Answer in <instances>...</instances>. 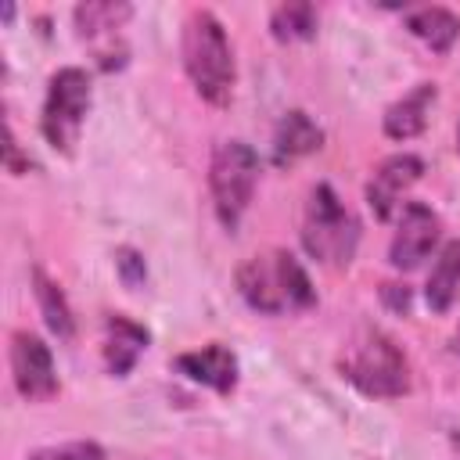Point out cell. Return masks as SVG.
Instances as JSON below:
<instances>
[{"label": "cell", "mask_w": 460, "mask_h": 460, "mask_svg": "<svg viewBox=\"0 0 460 460\" xmlns=\"http://www.w3.org/2000/svg\"><path fill=\"white\" fill-rule=\"evenodd\" d=\"M320 147H323V129L302 108H291V111L280 115V122L273 129V147H270L273 165H280V169L295 165L298 158H305V155H313Z\"/></svg>", "instance_id": "obj_12"}, {"label": "cell", "mask_w": 460, "mask_h": 460, "mask_svg": "<svg viewBox=\"0 0 460 460\" xmlns=\"http://www.w3.org/2000/svg\"><path fill=\"white\" fill-rule=\"evenodd\" d=\"M25 460H104V449L97 442H61V446L32 449Z\"/></svg>", "instance_id": "obj_19"}, {"label": "cell", "mask_w": 460, "mask_h": 460, "mask_svg": "<svg viewBox=\"0 0 460 460\" xmlns=\"http://www.w3.org/2000/svg\"><path fill=\"white\" fill-rule=\"evenodd\" d=\"M32 291H36V302H40V313L47 320V327L68 341L75 334V320H72V305L65 298V291L58 288V280H50L43 270H32Z\"/></svg>", "instance_id": "obj_17"}, {"label": "cell", "mask_w": 460, "mask_h": 460, "mask_svg": "<svg viewBox=\"0 0 460 460\" xmlns=\"http://www.w3.org/2000/svg\"><path fill=\"white\" fill-rule=\"evenodd\" d=\"M151 341V331L137 320H129L126 313H111L104 320V341H101V356H104V367L111 377H126L137 359L144 356Z\"/></svg>", "instance_id": "obj_11"}, {"label": "cell", "mask_w": 460, "mask_h": 460, "mask_svg": "<svg viewBox=\"0 0 460 460\" xmlns=\"http://www.w3.org/2000/svg\"><path fill=\"white\" fill-rule=\"evenodd\" d=\"M129 14H133L129 4H79L72 18H75L79 36L90 40L93 47H101V40H108L115 50H126V47L119 43V29H122V22H126Z\"/></svg>", "instance_id": "obj_15"}, {"label": "cell", "mask_w": 460, "mask_h": 460, "mask_svg": "<svg viewBox=\"0 0 460 460\" xmlns=\"http://www.w3.org/2000/svg\"><path fill=\"white\" fill-rule=\"evenodd\" d=\"M456 295H460V237H453L438 248V259L424 284V302L431 313H449Z\"/></svg>", "instance_id": "obj_14"}, {"label": "cell", "mask_w": 460, "mask_h": 460, "mask_svg": "<svg viewBox=\"0 0 460 460\" xmlns=\"http://www.w3.org/2000/svg\"><path fill=\"white\" fill-rule=\"evenodd\" d=\"M86 111H90V75H86V68H75V65L58 68L50 75L47 97H43V115H40L43 140L61 155H72V147L79 140V129L86 122Z\"/></svg>", "instance_id": "obj_6"}, {"label": "cell", "mask_w": 460, "mask_h": 460, "mask_svg": "<svg viewBox=\"0 0 460 460\" xmlns=\"http://www.w3.org/2000/svg\"><path fill=\"white\" fill-rule=\"evenodd\" d=\"M381 298H385L395 313H406V309H410V288H406V284H385V288H381Z\"/></svg>", "instance_id": "obj_21"}, {"label": "cell", "mask_w": 460, "mask_h": 460, "mask_svg": "<svg viewBox=\"0 0 460 460\" xmlns=\"http://www.w3.org/2000/svg\"><path fill=\"white\" fill-rule=\"evenodd\" d=\"M359 244V219L352 216V208H345V201L334 194L331 183H316L309 190L305 201V216H302V248L323 262V266H349Z\"/></svg>", "instance_id": "obj_4"}, {"label": "cell", "mask_w": 460, "mask_h": 460, "mask_svg": "<svg viewBox=\"0 0 460 460\" xmlns=\"http://www.w3.org/2000/svg\"><path fill=\"white\" fill-rule=\"evenodd\" d=\"M237 291L255 313H266V316L302 313V309L316 305L309 273L284 248H270V252L244 259L237 266Z\"/></svg>", "instance_id": "obj_1"}, {"label": "cell", "mask_w": 460, "mask_h": 460, "mask_svg": "<svg viewBox=\"0 0 460 460\" xmlns=\"http://www.w3.org/2000/svg\"><path fill=\"white\" fill-rule=\"evenodd\" d=\"M456 155H460V129H456Z\"/></svg>", "instance_id": "obj_23"}, {"label": "cell", "mask_w": 460, "mask_h": 460, "mask_svg": "<svg viewBox=\"0 0 460 460\" xmlns=\"http://www.w3.org/2000/svg\"><path fill=\"white\" fill-rule=\"evenodd\" d=\"M115 266H119V277H122L126 288H140L144 277H147V266H144L140 252H133V248H119L115 252Z\"/></svg>", "instance_id": "obj_20"}, {"label": "cell", "mask_w": 460, "mask_h": 460, "mask_svg": "<svg viewBox=\"0 0 460 460\" xmlns=\"http://www.w3.org/2000/svg\"><path fill=\"white\" fill-rule=\"evenodd\" d=\"M341 377L370 399H399L410 392V363L402 349L377 327H363L338 359Z\"/></svg>", "instance_id": "obj_3"}, {"label": "cell", "mask_w": 460, "mask_h": 460, "mask_svg": "<svg viewBox=\"0 0 460 460\" xmlns=\"http://www.w3.org/2000/svg\"><path fill=\"white\" fill-rule=\"evenodd\" d=\"M420 176H424V162H420L417 155H410V151L388 155V158L374 169V176H370V183H367V205L374 208V216H377V219H392V212L402 208L399 198H402Z\"/></svg>", "instance_id": "obj_9"}, {"label": "cell", "mask_w": 460, "mask_h": 460, "mask_svg": "<svg viewBox=\"0 0 460 460\" xmlns=\"http://www.w3.org/2000/svg\"><path fill=\"white\" fill-rule=\"evenodd\" d=\"M180 54H183V72H187V79L201 101L226 104L234 97L237 65H234L226 29L212 11L194 7L187 14L183 36H180Z\"/></svg>", "instance_id": "obj_2"}, {"label": "cell", "mask_w": 460, "mask_h": 460, "mask_svg": "<svg viewBox=\"0 0 460 460\" xmlns=\"http://www.w3.org/2000/svg\"><path fill=\"white\" fill-rule=\"evenodd\" d=\"M255 183H259L255 147L244 140H219L212 147V162H208V190H212L216 219L226 230H237V223L244 219Z\"/></svg>", "instance_id": "obj_5"}, {"label": "cell", "mask_w": 460, "mask_h": 460, "mask_svg": "<svg viewBox=\"0 0 460 460\" xmlns=\"http://www.w3.org/2000/svg\"><path fill=\"white\" fill-rule=\"evenodd\" d=\"M453 352L460 356V327H456V334H453Z\"/></svg>", "instance_id": "obj_22"}, {"label": "cell", "mask_w": 460, "mask_h": 460, "mask_svg": "<svg viewBox=\"0 0 460 460\" xmlns=\"http://www.w3.org/2000/svg\"><path fill=\"white\" fill-rule=\"evenodd\" d=\"M316 25H320V14H316V7L305 4V0L280 4V7H273V14H270V32H273L277 43L309 40V36H316Z\"/></svg>", "instance_id": "obj_18"}, {"label": "cell", "mask_w": 460, "mask_h": 460, "mask_svg": "<svg viewBox=\"0 0 460 460\" xmlns=\"http://www.w3.org/2000/svg\"><path fill=\"white\" fill-rule=\"evenodd\" d=\"M406 29L428 43L435 54H446L460 40V18L449 7H417L406 14Z\"/></svg>", "instance_id": "obj_16"}, {"label": "cell", "mask_w": 460, "mask_h": 460, "mask_svg": "<svg viewBox=\"0 0 460 460\" xmlns=\"http://www.w3.org/2000/svg\"><path fill=\"white\" fill-rule=\"evenodd\" d=\"M435 97H438L435 83H417L410 93H402L399 101H392L385 108V119H381L385 122V137H392V140H413L417 133H424L428 111H431Z\"/></svg>", "instance_id": "obj_13"}, {"label": "cell", "mask_w": 460, "mask_h": 460, "mask_svg": "<svg viewBox=\"0 0 460 460\" xmlns=\"http://www.w3.org/2000/svg\"><path fill=\"white\" fill-rule=\"evenodd\" d=\"M11 377L22 399L43 402L58 392V374H54V356L47 341L32 331H14L11 334Z\"/></svg>", "instance_id": "obj_8"}, {"label": "cell", "mask_w": 460, "mask_h": 460, "mask_svg": "<svg viewBox=\"0 0 460 460\" xmlns=\"http://www.w3.org/2000/svg\"><path fill=\"white\" fill-rule=\"evenodd\" d=\"M172 367L190 377L194 385H205L219 395H230L237 388V356L223 345V341H208L201 349H190V352H180L172 359Z\"/></svg>", "instance_id": "obj_10"}, {"label": "cell", "mask_w": 460, "mask_h": 460, "mask_svg": "<svg viewBox=\"0 0 460 460\" xmlns=\"http://www.w3.org/2000/svg\"><path fill=\"white\" fill-rule=\"evenodd\" d=\"M438 237H442L438 212L424 201H402L399 219H395V234L388 244V262L395 270H417L435 252Z\"/></svg>", "instance_id": "obj_7"}]
</instances>
